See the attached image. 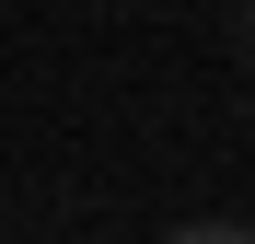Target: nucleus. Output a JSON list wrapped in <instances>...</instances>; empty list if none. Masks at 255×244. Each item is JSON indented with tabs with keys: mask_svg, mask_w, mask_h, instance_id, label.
I'll list each match as a JSON object with an SVG mask.
<instances>
[{
	"mask_svg": "<svg viewBox=\"0 0 255 244\" xmlns=\"http://www.w3.org/2000/svg\"><path fill=\"white\" fill-rule=\"evenodd\" d=\"M162 244H244V221H209V210H186V221L162 233Z\"/></svg>",
	"mask_w": 255,
	"mask_h": 244,
	"instance_id": "1",
	"label": "nucleus"
},
{
	"mask_svg": "<svg viewBox=\"0 0 255 244\" xmlns=\"http://www.w3.org/2000/svg\"><path fill=\"white\" fill-rule=\"evenodd\" d=\"M244 244H255V221H244Z\"/></svg>",
	"mask_w": 255,
	"mask_h": 244,
	"instance_id": "2",
	"label": "nucleus"
}]
</instances>
